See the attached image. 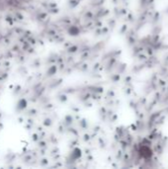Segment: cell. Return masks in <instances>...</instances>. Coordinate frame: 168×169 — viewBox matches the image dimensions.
<instances>
[{
  "mask_svg": "<svg viewBox=\"0 0 168 169\" xmlns=\"http://www.w3.org/2000/svg\"><path fill=\"white\" fill-rule=\"evenodd\" d=\"M140 153L143 158H146V159L150 158V157L152 156V151H151V149L149 148V146H146V145H143L140 148Z\"/></svg>",
  "mask_w": 168,
  "mask_h": 169,
  "instance_id": "cell-1",
  "label": "cell"
},
{
  "mask_svg": "<svg viewBox=\"0 0 168 169\" xmlns=\"http://www.w3.org/2000/svg\"><path fill=\"white\" fill-rule=\"evenodd\" d=\"M26 105H27V102L25 100H20L17 104V108L19 109V110H22V109L26 108Z\"/></svg>",
  "mask_w": 168,
  "mask_h": 169,
  "instance_id": "cell-2",
  "label": "cell"
},
{
  "mask_svg": "<svg viewBox=\"0 0 168 169\" xmlns=\"http://www.w3.org/2000/svg\"><path fill=\"white\" fill-rule=\"evenodd\" d=\"M69 33L71 35H73V36H75V35H77L78 33H79V30H78L76 27H72V28L69 30Z\"/></svg>",
  "mask_w": 168,
  "mask_h": 169,
  "instance_id": "cell-4",
  "label": "cell"
},
{
  "mask_svg": "<svg viewBox=\"0 0 168 169\" xmlns=\"http://www.w3.org/2000/svg\"><path fill=\"white\" fill-rule=\"evenodd\" d=\"M72 155H73V157H74V158H78V157H80V155H81V150H80V149H78V148L74 149Z\"/></svg>",
  "mask_w": 168,
  "mask_h": 169,
  "instance_id": "cell-3",
  "label": "cell"
}]
</instances>
